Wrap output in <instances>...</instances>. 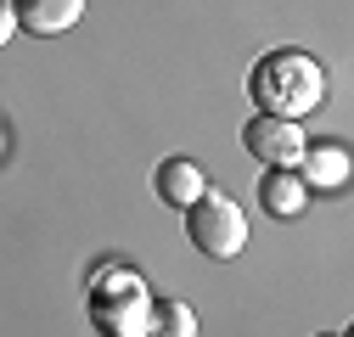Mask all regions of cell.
<instances>
[{
	"mask_svg": "<svg viewBox=\"0 0 354 337\" xmlns=\"http://www.w3.org/2000/svg\"><path fill=\"white\" fill-rule=\"evenodd\" d=\"M248 90H253L259 113L298 124L304 113H315V107L326 102V68H321L315 57H304V51H270V57L253 62Z\"/></svg>",
	"mask_w": 354,
	"mask_h": 337,
	"instance_id": "cell-1",
	"label": "cell"
},
{
	"mask_svg": "<svg viewBox=\"0 0 354 337\" xmlns=\"http://www.w3.org/2000/svg\"><path fill=\"white\" fill-rule=\"evenodd\" d=\"M186 214V242L203 253V259H236V253L248 247V214L219 197V191H203L192 208H180Z\"/></svg>",
	"mask_w": 354,
	"mask_h": 337,
	"instance_id": "cell-2",
	"label": "cell"
},
{
	"mask_svg": "<svg viewBox=\"0 0 354 337\" xmlns=\"http://www.w3.org/2000/svg\"><path fill=\"white\" fill-rule=\"evenodd\" d=\"M242 146H248V157H259L264 168H298V157H304V130L292 118H270V113H259V118H248L242 124Z\"/></svg>",
	"mask_w": 354,
	"mask_h": 337,
	"instance_id": "cell-3",
	"label": "cell"
},
{
	"mask_svg": "<svg viewBox=\"0 0 354 337\" xmlns=\"http://www.w3.org/2000/svg\"><path fill=\"white\" fill-rule=\"evenodd\" d=\"M152 191H158L169 208H192V202L208 191V180H203V168H197L192 157H163L158 175H152Z\"/></svg>",
	"mask_w": 354,
	"mask_h": 337,
	"instance_id": "cell-4",
	"label": "cell"
},
{
	"mask_svg": "<svg viewBox=\"0 0 354 337\" xmlns=\"http://www.w3.org/2000/svg\"><path fill=\"white\" fill-rule=\"evenodd\" d=\"M84 17V0H17V28L28 34H68Z\"/></svg>",
	"mask_w": 354,
	"mask_h": 337,
	"instance_id": "cell-5",
	"label": "cell"
},
{
	"mask_svg": "<svg viewBox=\"0 0 354 337\" xmlns=\"http://www.w3.org/2000/svg\"><path fill=\"white\" fill-rule=\"evenodd\" d=\"M259 202L270 208V214L292 220V214H304V202H309V186H304V175H298V168H270V175L259 180Z\"/></svg>",
	"mask_w": 354,
	"mask_h": 337,
	"instance_id": "cell-6",
	"label": "cell"
},
{
	"mask_svg": "<svg viewBox=\"0 0 354 337\" xmlns=\"http://www.w3.org/2000/svg\"><path fill=\"white\" fill-rule=\"evenodd\" d=\"M298 175H304V186H343L348 180V152L343 146H304Z\"/></svg>",
	"mask_w": 354,
	"mask_h": 337,
	"instance_id": "cell-7",
	"label": "cell"
},
{
	"mask_svg": "<svg viewBox=\"0 0 354 337\" xmlns=\"http://www.w3.org/2000/svg\"><path fill=\"white\" fill-rule=\"evenodd\" d=\"M147 337H197V315H192L186 304L163 298V304L147 309Z\"/></svg>",
	"mask_w": 354,
	"mask_h": 337,
	"instance_id": "cell-8",
	"label": "cell"
},
{
	"mask_svg": "<svg viewBox=\"0 0 354 337\" xmlns=\"http://www.w3.org/2000/svg\"><path fill=\"white\" fill-rule=\"evenodd\" d=\"M12 34H17V6H12V0H0V46H6Z\"/></svg>",
	"mask_w": 354,
	"mask_h": 337,
	"instance_id": "cell-9",
	"label": "cell"
},
{
	"mask_svg": "<svg viewBox=\"0 0 354 337\" xmlns=\"http://www.w3.org/2000/svg\"><path fill=\"white\" fill-rule=\"evenodd\" d=\"M321 337H343V331H321Z\"/></svg>",
	"mask_w": 354,
	"mask_h": 337,
	"instance_id": "cell-10",
	"label": "cell"
}]
</instances>
